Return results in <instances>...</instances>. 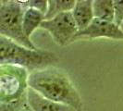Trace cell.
Here are the masks:
<instances>
[{
  "label": "cell",
  "instance_id": "cell-4",
  "mask_svg": "<svg viewBox=\"0 0 123 111\" xmlns=\"http://www.w3.org/2000/svg\"><path fill=\"white\" fill-rule=\"evenodd\" d=\"M30 72L13 65H0V103L18 101L27 96Z\"/></svg>",
  "mask_w": 123,
  "mask_h": 111
},
{
  "label": "cell",
  "instance_id": "cell-12",
  "mask_svg": "<svg viewBox=\"0 0 123 111\" xmlns=\"http://www.w3.org/2000/svg\"><path fill=\"white\" fill-rule=\"evenodd\" d=\"M28 97L8 103H0V111H21L28 106Z\"/></svg>",
  "mask_w": 123,
  "mask_h": 111
},
{
  "label": "cell",
  "instance_id": "cell-6",
  "mask_svg": "<svg viewBox=\"0 0 123 111\" xmlns=\"http://www.w3.org/2000/svg\"><path fill=\"white\" fill-rule=\"evenodd\" d=\"M108 38L113 40H123V31L114 22L94 18L86 29L77 32L73 41L78 39Z\"/></svg>",
  "mask_w": 123,
  "mask_h": 111
},
{
  "label": "cell",
  "instance_id": "cell-5",
  "mask_svg": "<svg viewBox=\"0 0 123 111\" xmlns=\"http://www.w3.org/2000/svg\"><path fill=\"white\" fill-rule=\"evenodd\" d=\"M40 28L48 31L55 43L60 46L72 42L79 31L71 12L62 13L51 19H45Z\"/></svg>",
  "mask_w": 123,
  "mask_h": 111
},
{
  "label": "cell",
  "instance_id": "cell-9",
  "mask_svg": "<svg viewBox=\"0 0 123 111\" xmlns=\"http://www.w3.org/2000/svg\"><path fill=\"white\" fill-rule=\"evenodd\" d=\"M45 20V15L34 8H26L23 16V31L25 35L30 38L32 32L40 27L42 22Z\"/></svg>",
  "mask_w": 123,
  "mask_h": 111
},
{
  "label": "cell",
  "instance_id": "cell-14",
  "mask_svg": "<svg viewBox=\"0 0 123 111\" xmlns=\"http://www.w3.org/2000/svg\"><path fill=\"white\" fill-rule=\"evenodd\" d=\"M123 22V0H114V23L120 26Z\"/></svg>",
  "mask_w": 123,
  "mask_h": 111
},
{
  "label": "cell",
  "instance_id": "cell-16",
  "mask_svg": "<svg viewBox=\"0 0 123 111\" xmlns=\"http://www.w3.org/2000/svg\"><path fill=\"white\" fill-rule=\"evenodd\" d=\"M119 28H120V29H121V31H123V22H122V23H121V25L119 26Z\"/></svg>",
  "mask_w": 123,
  "mask_h": 111
},
{
  "label": "cell",
  "instance_id": "cell-10",
  "mask_svg": "<svg viewBox=\"0 0 123 111\" xmlns=\"http://www.w3.org/2000/svg\"><path fill=\"white\" fill-rule=\"evenodd\" d=\"M94 18L114 22V0L92 1Z\"/></svg>",
  "mask_w": 123,
  "mask_h": 111
},
{
  "label": "cell",
  "instance_id": "cell-13",
  "mask_svg": "<svg viewBox=\"0 0 123 111\" xmlns=\"http://www.w3.org/2000/svg\"><path fill=\"white\" fill-rule=\"evenodd\" d=\"M24 8H34L41 12H43L44 15L47 12L48 8V1L47 0H27V1H20Z\"/></svg>",
  "mask_w": 123,
  "mask_h": 111
},
{
  "label": "cell",
  "instance_id": "cell-2",
  "mask_svg": "<svg viewBox=\"0 0 123 111\" xmlns=\"http://www.w3.org/2000/svg\"><path fill=\"white\" fill-rule=\"evenodd\" d=\"M58 61L55 53L41 49H30L0 36V65H13L26 68L30 73L53 67Z\"/></svg>",
  "mask_w": 123,
  "mask_h": 111
},
{
  "label": "cell",
  "instance_id": "cell-15",
  "mask_svg": "<svg viewBox=\"0 0 123 111\" xmlns=\"http://www.w3.org/2000/svg\"><path fill=\"white\" fill-rule=\"evenodd\" d=\"M21 111H32V110L31 109V107L28 105V106H26L24 109H23V110H21Z\"/></svg>",
  "mask_w": 123,
  "mask_h": 111
},
{
  "label": "cell",
  "instance_id": "cell-8",
  "mask_svg": "<svg viewBox=\"0 0 123 111\" xmlns=\"http://www.w3.org/2000/svg\"><path fill=\"white\" fill-rule=\"evenodd\" d=\"M72 16L79 31L86 29L94 19L92 0H76Z\"/></svg>",
  "mask_w": 123,
  "mask_h": 111
},
{
  "label": "cell",
  "instance_id": "cell-3",
  "mask_svg": "<svg viewBox=\"0 0 123 111\" xmlns=\"http://www.w3.org/2000/svg\"><path fill=\"white\" fill-rule=\"evenodd\" d=\"M24 12L25 8L20 1L2 0L0 2V36L30 49H38L23 31Z\"/></svg>",
  "mask_w": 123,
  "mask_h": 111
},
{
  "label": "cell",
  "instance_id": "cell-1",
  "mask_svg": "<svg viewBox=\"0 0 123 111\" xmlns=\"http://www.w3.org/2000/svg\"><path fill=\"white\" fill-rule=\"evenodd\" d=\"M28 83L30 88L43 97L81 111L80 93L68 74L60 68L49 67L31 72Z\"/></svg>",
  "mask_w": 123,
  "mask_h": 111
},
{
  "label": "cell",
  "instance_id": "cell-11",
  "mask_svg": "<svg viewBox=\"0 0 123 111\" xmlns=\"http://www.w3.org/2000/svg\"><path fill=\"white\" fill-rule=\"evenodd\" d=\"M75 4L76 0H48L45 19H51L62 13L71 12Z\"/></svg>",
  "mask_w": 123,
  "mask_h": 111
},
{
  "label": "cell",
  "instance_id": "cell-7",
  "mask_svg": "<svg viewBox=\"0 0 123 111\" xmlns=\"http://www.w3.org/2000/svg\"><path fill=\"white\" fill-rule=\"evenodd\" d=\"M27 97L28 105L32 111H78L68 105L45 98L30 87L28 89Z\"/></svg>",
  "mask_w": 123,
  "mask_h": 111
}]
</instances>
